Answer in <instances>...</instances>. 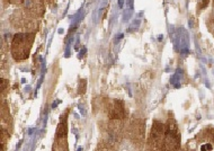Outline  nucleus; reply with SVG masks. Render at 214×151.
Returning <instances> with one entry per match:
<instances>
[{"mask_svg": "<svg viewBox=\"0 0 214 151\" xmlns=\"http://www.w3.org/2000/svg\"><path fill=\"white\" fill-rule=\"evenodd\" d=\"M178 147V137H177V126L174 121L168 123V129L164 138V151H176Z\"/></svg>", "mask_w": 214, "mask_h": 151, "instance_id": "f257e3e1", "label": "nucleus"}, {"mask_svg": "<svg viewBox=\"0 0 214 151\" xmlns=\"http://www.w3.org/2000/svg\"><path fill=\"white\" fill-rule=\"evenodd\" d=\"M174 43H175L177 50L183 54L188 53L189 49V37L188 33L184 28H179L176 31L174 35Z\"/></svg>", "mask_w": 214, "mask_h": 151, "instance_id": "f03ea898", "label": "nucleus"}, {"mask_svg": "<svg viewBox=\"0 0 214 151\" xmlns=\"http://www.w3.org/2000/svg\"><path fill=\"white\" fill-rule=\"evenodd\" d=\"M111 117L114 120H121L124 117V107L122 101H115L113 104V108L111 109Z\"/></svg>", "mask_w": 214, "mask_h": 151, "instance_id": "7ed1b4c3", "label": "nucleus"}, {"mask_svg": "<svg viewBox=\"0 0 214 151\" xmlns=\"http://www.w3.org/2000/svg\"><path fill=\"white\" fill-rule=\"evenodd\" d=\"M164 135V126L159 124V123H154L153 127L151 130V134H150V139L152 140L153 143L158 142Z\"/></svg>", "mask_w": 214, "mask_h": 151, "instance_id": "20e7f679", "label": "nucleus"}, {"mask_svg": "<svg viewBox=\"0 0 214 151\" xmlns=\"http://www.w3.org/2000/svg\"><path fill=\"white\" fill-rule=\"evenodd\" d=\"M182 79H183V70L182 69H178V70L172 75V77H171V79H170V83H171V85H174L175 88H178V87H180Z\"/></svg>", "mask_w": 214, "mask_h": 151, "instance_id": "39448f33", "label": "nucleus"}, {"mask_svg": "<svg viewBox=\"0 0 214 151\" xmlns=\"http://www.w3.org/2000/svg\"><path fill=\"white\" fill-rule=\"evenodd\" d=\"M200 151H213V145L211 143H208V142L203 143L200 147Z\"/></svg>", "mask_w": 214, "mask_h": 151, "instance_id": "423d86ee", "label": "nucleus"}]
</instances>
